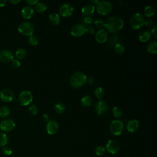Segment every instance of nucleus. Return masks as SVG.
<instances>
[{
    "mask_svg": "<svg viewBox=\"0 0 157 157\" xmlns=\"http://www.w3.org/2000/svg\"><path fill=\"white\" fill-rule=\"evenodd\" d=\"M113 48H114V51L115 52V53L118 55L123 54L125 50L124 46L123 44H120V42L118 43L117 44H116Z\"/></svg>",
    "mask_w": 157,
    "mask_h": 157,
    "instance_id": "obj_33",
    "label": "nucleus"
},
{
    "mask_svg": "<svg viewBox=\"0 0 157 157\" xmlns=\"http://www.w3.org/2000/svg\"><path fill=\"white\" fill-rule=\"evenodd\" d=\"M139 126V121L136 119H131L127 123L126 129L130 132H134L137 131Z\"/></svg>",
    "mask_w": 157,
    "mask_h": 157,
    "instance_id": "obj_18",
    "label": "nucleus"
},
{
    "mask_svg": "<svg viewBox=\"0 0 157 157\" xmlns=\"http://www.w3.org/2000/svg\"><path fill=\"white\" fill-rule=\"evenodd\" d=\"M34 26L29 21H23L18 26V32L24 36H30L34 33Z\"/></svg>",
    "mask_w": 157,
    "mask_h": 157,
    "instance_id": "obj_4",
    "label": "nucleus"
},
{
    "mask_svg": "<svg viewBox=\"0 0 157 157\" xmlns=\"http://www.w3.org/2000/svg\"><path fill=\"white\" fill-rule=\"evenodd\" d=\"M144 24L147 27H152L153 25H154V23H153V21L150 18H148L147 19H145V21H144Z\"/></svg>",
    "mask_w": 157,
    "mask_h": 157,
    "instance_id": "obj_43",
    "label": "nucleus"
},
{
    "mask_svg": "<svg viewBox=\"0 0 157 157\" xmlns=\"http://www.w3.org/2000/svg\"><path fill=\"white\" fill-rule=\"evenodd\" d=\"M34 14V9L30 6H25L21 9V16L25 20L31 19Z\"/></svg>",
    "mask_w": 157,
    "mask_h": 157,
    "instance_id": "obj_17",
    "label": "nucleus"
},
{
    "mask_svg": "<svg viewBox=\"0 0 157 157\" xmlns=\"http://www.w3.org/2000/svg\"><path fill=\"white\" fill-rule=\"evenodd\" d=\"M86 33V27L82 23L74 25L71 29V34L75 37L82 36Z\"/></svg>",
    "mask_w": 157,
    "mask_h": 157,
    "instance_id": "obj_11",
    "label": "nucleus"
},
{
    "mask_svg": "<svg viewBox=\"0 0 157 157\" xmlns=\"http://www.w3.org/2000/svg\"><path fill=\"white\" fill-rule=\"evenodd\" d=\"M33 100V96L31 91L28 90L22 91L18 96V101L22 105H29Z\"/></svg>",
    "mask_w": 157,
    "mask_h": 157,
    "instance_id": "obj_7",
    "label": "nucleus"
},
{
    "mask_svg": "<svg viewBox=\"0 0 157 157\" xmlns=\"http://www.w3.org/2000/svg\"><path fill=\"white\" fill-rule=\"evenodd\" d=\"M59 126L55 120H49L46 124V131L50 135L55 134L59 130Z\"/></svg>",
    "mask_w": 157,
    "mask_h": 157,
    "instance_id": "obj_12",
    "label": "nucleus"
},
{
    "mask_svg": "<svg viewBox=\"0 0 157 157\" xmlns=\"http://www.w3.org/2000/svg\"><path fill=\"white\" fill-rule=\"evenodd\" d=\"M65 109H66V107L64 104L61 102H56L54 105V110L55 111L56 113L58 114L63 113L65 111Z\"/></svg>",
    "mask_w": 157,
    "mask_h": 157,
    "instance_id": "obj_25",
    "label": "nucleus"
},
{
    "mask_svg": "<svg viewBox=\"0 0 157 157\" xmlns=\"http://www.w3.org/2000/svg\"><path fill=\"white\" fill-rule=\"evenodd\" d=\"M95 8L98 13L102 15H105L112 11V4L109 1H101L99 2Z\"/></svg>",
    "mask_w": 157,
    "mask_h": 157,
    "instance_id": "obj_5",
    "label": "nucleus"
},
{
    "mask_svg": "<svg viewBox=\"0 0 157 157\" xmlns=\"http://www.w3.org/2000/svg\"><path fill=\"white\" fill-rule=\"evenodd\" d=\"M7 2L6 0H0V7L4 6Z\"/></svg>",
    "mask_w": 157,
    "mask_h": 157,
    "instance_id": "obj_48",
    "label": "nucleus"
},
{
    "mask_svg": "<svg viewBox=\"0 0 157 157\" xmlns=\"http://www.w3.org/2000/svg\"><path fill=\"white\" fill-rule=\"evenodd\" d=\"M74 12V7L69 3H64L59 8V13L63 17H69Z\"/></svg>",
    "mask_w": 157,
    "mask_h": 157,
    "instance_id": "obj_10",
    "label": "nucleus"
},
{
    "mask_svg": "<svg viewBox=\"0 0 157 157\" xmlns=\"http://www.w3.org/2000/svg\"><path fill=\"white\" fill-rule=\"evenodd\" d=\"M147 52L152 55H155L157 53V42L156 41L150 42L147 46Z\"/></svg>",
    "mask_w": 157,
    "mask_h": 157,
    "instance_id": "obj_23",
    "label": "nucleus"
},
{
    "mask_svg": "<svg viewBox=\"0 0 157 157\" xmlns=\"http://www.w3.org/2000/svg\"><path fill=\"white\" fill-rule=\"evenodd\" d=\"M10 114V109L6 105H2L0 107V118H4Z\"/></svg>",
    "mask_w": 157,
    "mask_h": 157,
    "instance_id": "obj_29",
    "label": "nucleus"
},
{
    "mask_svg": "<svg viewBox=\"0 0 157 157\" xmlns=\"http://www.w3.org/2000/svg\"><path fill=\"white\" fill-rule=\"evenodd\" d=\"M94 96L98 98V99H101V98L104 96V90L102 87H97L94 91Z\"/></svg>",
    "mask_w": 157,
    "mask_h": 157,
    "instance_id": "obj_34",
    "label": "nucleus"
},
{
    "mask_svg": "<svg viewBox=\"0 0 157 157\" xmlns=\"http://www.w3.org/2000/svg\"><path fill=\"white\" fill-rule=\"evenodd\" d=\"M11 3H12L13 4H18L20 2V0H10L9 1Z\"/></svg>",
    "mask_w": 157,
    "mask_h": 157,
    "instance_id": "obj_49",
    "label": "nucleus"
},
{
    "mask_svg": "<svg viewBox=\"0 0 157 157\" xmlns=\"http://www.w3.org/2000/svg\"><path fill=\"white\" fill-rule=\"evenodd\" d=\"M0 99L4 102H10L13 99V93L9 88H4L0 92Z\"/></svg>",
    "mask_w": 157,
    "mask_h": 157,
    "instance_id": "obj_13",
    "label": "nucleus"
},
{
    "mask_svg": "<svg viewBox=\"0 0 157 157\" xmlns=\"http://www.w3.org/2000/svg\"><path fill=\"white\" fill-rule=\"evenodd\" d=\"M108 39V33L105 29H99L95 35V39L99 44L104 43Z\"/></svg>",
    "mask_w": 157,
    "mask_h": 157,
    "instance_id": "obj_16",
    "label": "nucleus"
},
{
    "mask_svg": "<svg viewBox=\"0 0 157 157\" xmlns=\"http://www.w3.org/2000/svg\"><path fill=\"white\" fill-rule=\"evenodd\" d=\"M95 9L94 6L91 4H86L82 8V13L84 16H90L94 12Z\"/></svg>",
    "mask_w": 157,
    "mask_h": 157,
    "instance_id": "obj_19",
    "label": "nucleus"
},
{
    "mask_svg": "<svg viewBox=\"0 0 157 157\" xmlns=\"http://www.w3.org/2000/svg\"><path fill=\"white\" fill-rule=\"evenodd\" d=\"M49 21L50 22L54 25H57L60 23L61 18L59 15L58 13L53 12L49 15Z\"/></svg>",
    "mask_w": 157,
    "mask_h": 157,
    "instance_id": "obj_22",
    "label": "nucleus"
},
{
    "mask_svg": "<svg viewBox=\"0 0 157 157\" xmlns=\"http://www.w3.org/2000/svg\"><path fill=\"white\" fill-rule=\"evenodd\" d=\"M151 36V34L150 32L148 30L145 29V30H142L141 31L138 36V38L139 39V40L142 42H147Z\"/></svg>",
    "mask_w": 157,
    "mask_h": 157,
    "instance_id": "obj_21",
    "label": "nucleus"
},
{
    "mask_svg": "<svg viewBox=\"0 0 157 157\" xmlns=\"http://www.w3.org/2000/svg\"><path fill=\"white\" fill-rule=\"evenodd\" d=\"M21 65V63L20 62V61L18 59H13L12 61H11V66L15 68V69H17Z\"/></svg>",
    "mask_w": 157,
    "mask_h": 157,
    "instance_id": "obj_41",
    "label": "nucleus"
},
{
    "mask_svg": "<svg viewBox=\"0 0 157 157\" xmlns=\"http://www.w3.org/2000/svg\"><path fill=\"white\" fill-rule=\"evenodd\" d=\"M150 34H152V36H153V37L156 39H157V24L155 23L153 26L151 27V31H150Z\"/></svg>",
    "mask_w": 157,
    "mask_h": 157,
    "instance_id": "obj_40",
    "label": "nucleus"
},
{
    "mask_svg": "<svg viewBox=\"0 0 157 157\" xmlns=\"http://www.w3.org/2000/svg\"><path fill=\"white\" fill-rule=\"evenodd\" d=\"M155 12H156L155 8L153 6L150 5V6H147L145 7L144 13L145 17H147V18H150L155 15Z\"/></svg>",
    "mask_w": 157,
    "mask_h": 157,
    "instance_id": "obj_24",
    "label": "nucleus"
},
{
    "mask_svg": "<svg viewBox=\"0 0 157 157\" xmlns=\"http://www.w3.org/2000/svg\"><path fill=\"white\" fill-rule=\"evenodd\" d=\"M26 50L24 48H20L15 52V56L20 59H23L26 55Z\"/></svg>",
    "mask_w": 157,
    "mask_h": 157,
    "instance_id": "obj_30",
    "label": "nucleus"
},
{
    "mask_svg": "<svg viewBox=\"0 0 157 157\" xmlns=\"http://www.w3.org/2000/svg\"><path fill=\"white\" fill-rule=\"evenodd\" d=\"M87 79L88 78L84 72L77 71L71 75L69 83L72 88H79L86 83Z\"/></svg>",
    "mask_w": 157,
    "mask_h": 157,
    "instance_id": "obj_2",
    "label": "nucleus"
},
{
    "mask_svg": "<svg viewBox=\"0 0 157 157\" xmlns=\"http://www.w3.org/2000/svg\"><path fill=\"white\" fill-rule=\"evenodd\" d=\"M14 59L12 52L7 49H3L0 51V61L3 63L11 62Z\"/></svg>",
    "mask_w": 157,
    "mask_h": 157,
    "instance_id": "obj_15",
    "label": "nucleus"
},
{
    "mask_svg": "<svg viewBox=\"0 0 157 157\" xmlns=\"http://www.w3.org/2000/svg\"><path fill=\"white\" fill-rule=\"evenodd\" d=\"M94 110L99 116L105 115L108 110V105L107 102L102 99L98 101L94 105Z\"/></svg>",
    "mask_w": 157,
    "mask_h": 157,
    "instance_id": "obj_9",
    "label": "nucleus"
},
{
    "mask_svg": "<svg viewBox=\"0 0 157 157\" xmlns=\"http://www.w3.org/2000/svg\"><path fill=\"white\" fill-rule=\"evenodd\" d=\"M107 44H108V46L109 47H113L117 44L118 43H119V39L117 36L113 35V36H111L109 38L107 39Z\"/></svg>",
    "mask_w": 157,
    "mask_h": 157,
    "instance_id": "obj_27",
    "label": "nucleus"
},
{
    "mask_svg": "<svg viewBox=\"0 0 157 157\" xmlns=\"http://www.w3.org/2000/svg\"><path fill=\"white\" fill-rule=\"evenodd\" d=\"M145 18L140 13H135L132 15L129 18V25L134 29H137L141 28L144 25Z\"/></svg>",
    "mask_w": 157,
    "mask_h": 157,
    "instance_id": "obj_3",
    "label": "nucleus"
},
{
    "mask_svg": "<svg viewBox=\"0 0 157 157\" xmlns=\"http://www.w3.org/2000/svg\"><path fill=\"white\" fill-rule=\"evenodd\" d=\"M38 107L36 104H31L29 107V112L32 115H36L38 113Z\"/></svg>",
    "mask_w": 157,
    "mask_h": 157,
    "instance_id": "obj_38",
    "label": "nucleus"
},
{
    "mask_svg": "<svg viewBox=\"0 0 157 157\" xmlns=\"http://www.w3.org/2000/svg\"><path fill=\"white\" fill-rule=\"evenodd\" d=\"M94 32H95V28L93 26L90 25V26L86 27V33L87 34L91 35V34H94Z\"/></svg>",
    "mask_w": 157,
    "mask_h": 157,
    "instance_id": "obj_42",
    "label": "nucleus"
},
{
    "mask_svg": "<svg viewBox=\"0 0 157 157\" xmlns=\"http://www.w3.org/2000/svg\"><path fill=\"white\" fill-rule=\"evenodd\" d=\"M105 150L109 152L111 154H115L117 153L120 150V145L119 144L114 140H109L105 146Z\"/></svg>",
    "mask_w": 157,
    "mask_h": 157,
    "instance_id": "obj_14",
    "label": "nucleus"
},
{
    "mask_svg": "<svg viewBox=\"0 0 157 157\" xmlns=\"http://www.w3.org/2000/svg\"><path fill=\"white\" fill-rule=\"evenodd\" d=\"M42 119L44 121H48L49 120V115L47 113H44L42 116Z\"/></svg>",
    "mask_w": 157,
    "mask_h": 157,
    "instance_id": "obj_45",
    "label": "nucleus"
},
{
    "mask_svg": "<svg viewBox=\"0 0 157 157\" xmlns=\"http://www.w3.org/2000/svg\"><path fill=\"white\" fill-rule=\"evenodd\" d=\"M87 82H88L90 85L94 84L95 83V78L93 77H90L87 79Z\"/></svg>",
    "mask_w": 157,
    "mask_h": 157,
    "instance_id": "obj_46",
    "label": "nucleus"
},
{
    "mask_svg": "<svg viewBox=\"0 0 157 157\" xmlns=\"http://www.w3.org/2000/svg\"><path fill=\"white\" fill-rule=\"evenodd\" d=\"M8 142V137L3 132L0 131V147H4Z\"/></svg>",
    "mask_w": 157,
    "mask_h": 157,
    "instance_id": "obj_32",
    "label": "nucleus"
},
{
    "mask_svg": "<svg viewBox=\"0 0 157 157\" xmlns=\"http://www.w3.org/2000/svg\"><path fill=\"white\" fill-rule=\"evenodd\" d=\"M34 9L39 13H44L47 10V6L42 2H38L35 5Z\"/></svg>",
    "mask_w": 157,
    "mask_h": 157,
    "instance_id": "obj_26",
    "label": "nucleus"
},
{
    "mask_svg": "<svg viewBox=\"0 0 157 157\" xmlns=\"http://www.w3.org/2000/svg\"><path fill=\"white\" fill-rule=\"evenodd\" d=\"M110 132L114 136H120L123 130V122L118 119L112 121L110 124Z\"/></svg>",
    "mask_w": 157,
    "mask_h": 157,
    "instance_id": "obj_6",
    "label": "nucleus"
},
{
    "mask_svg": "<svg viewBox=\"0 0 157 157\" xmlns=\"http://www.w3.org/2000/svg\"><path fill=\"white\" fill-rule=\"evenodd\" d=\"M123 26V19L117 15H113L109 17L104 22V27L107 29L106 31L113 34L120 32Z\"/></svg>",
    "mask_w": 157,
    "mask_h": 157,
    "instance_id": "obj_1",
    "label": "nucleus"
},
{
    "mask_svg": "<svg viewBox=\"0 0 157 157\" xmlns=\"http://www.w3.org/2000/svg\"><path fill=\"white\" fill-rule=\"evenodd\" d=\"M94 27L99 29H102V28L104 27V21L101 19L96 20L94 21Z\"/></svg>",
    "mask_w": 157,
    "mask_h": 157,
    "instance_id": "obj_37",
    "label": "nucleus"
},
{
    "mask_svg": "<svg viewBox=\"0 0 157 157\" xmlns=\"http://www.w3.org/2000/svg\"><path fill=\"white\" fill-rule=\"evenodd\" d=\"M112 114L116 118H120L123 115V110L122 109L118 106H115L112 109Z\"/></svg>",
    "mask_w": 157,
    "mask_h": 157,
    "instance_id": "obj_31",
    "label": "nucleus"
},
{
    "mask_svg": "<svg viewBox=\"0 0 157 157\" xmlns=\"http://www.w3.org/2000/svg\"><path fill=\"white\" fill-rule=\"evenodd\" d=\"M28 43H29L31 45H32V46H36V45H37L38 44V43H39V39H38V37H37L36 36L33 34V35L29 36L28 39Z\"/></svg>",
    "mask_w": 157,
    "mask_h": 157,
    "instance_id": "obj_35",
    "label": "nucleus"
},
{
    "mask_svg": "<svg viewBox=\"0 0 157 157\" xmlns=\"http://www.w3.org/2000/svg\"><path fill=\"white\" fill-rule=\"evenodd\" d=\"M39 1L37 0H26V2L28 4V6H33V5H36Z\"/></svg>",
    "mask_w": 157,
    "mask_h": 157,
    "instance_id": "obj_44",
    "label": "nucleus"
},
{
    "mask_svg": "<svg viewBox=\"0 0 157 157\" xmlns=\"http://www.w3.org/2000/svg\"><path fill=\"white\" fill-rule=\"evenodd\" d=\"M15 123L11 118H7L0 123V129L2 132H10L15 128Z\"/></svg>",
    "mask_w": 157,
    "mask_h": 157,
    "instance_id": "obj_8",
    "label": "nucleus"
},
{
    "mask_svg": "<svg viewBox=\"0 0 157 157\" xmlns=\"http://www.w3.org/2000/svg\"><path fill=\"white\" fill-rule=\"evenodd\" d=\"M2 151L4 155H6L7 156H9L12 153V149L10 147L6 145V146L3 147Z\"/></svg>",
    "mask_w": 157,
    "mask_h": 157,
    "instance_id": "obj_39",
    "label": "nucleus"
},
{
    "mask_svg": "<svg viewBox=\"0 0 157 157\" xmlns=\"http://www.w3.org/2000/svg\"><path fill=\"white\" fill-rule=\"evenodd\" d=\"M93 22V20L90 16H83L81 18V23L85 27L91 25Z\"/></svg>",
    "mask_w": 157,
    "mask_h": 157,
    "instance_id": "obj_28",
    "label": "nucleus"
},
{
    "mask_svg": "<svg viewBox=\"0 0 157 157\" xmlns=\"http://www.w3.org/2000/svg\"><path fill=\"white\" fill-rule=\"evenodd\" d=\"M93 102V99L92 97L90 95H85L83 96L80 100V104L83 107H90Z\"/></svg>",
    "mask_w": 157,
    "mask_h": 157,
    "instance_id": "obj_20",
    "label": "nucleus"
},
{
    "mask_svg": "<svg viewBox=\"0 0 157 157\" xmlns=\"http://www.w3.org/2000/svg\"><path fill=\"white\" fill-rule=\"evenodd\" d=\"M99 0H91L90 1V2H91V4L92 5H97L98 3H99Z\"/></svg>",
    "mask_w": 157,
    "mask_h": 157,
    "instance_id": "obj_47",
    "label": "nucleus"
},
{
    "mask_svg": "<svg viewBox=\"0 0 157 157\" xmlns=\"http://www.w3.org/2000/svg\"><path fill=\"white\" fill-rule=\"evenodd\" d=\"M105 152V148L103 146H98L95 149V153L98 156H102Z\"/></svg>",
    "mask_w": 157,
    "mask_h": 157,
    "instance_id": "obj_36",
    "label": "nucleus"
}]
</instances>
